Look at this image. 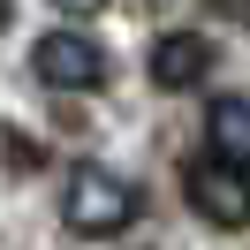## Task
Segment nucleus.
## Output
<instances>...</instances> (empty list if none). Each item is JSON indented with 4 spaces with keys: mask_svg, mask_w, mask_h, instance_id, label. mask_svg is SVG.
<instances>
[{
    "mask_svg": "<svg viewBox=\"0 0 250 250\" xmlns=\"http://www.w3.org/2000/svg\"><path fill=\"white\" fill-rule=\"evenodd\" d=\"M61 220L76 235H91V243H106V235H122L137 220V189L122 174H106V167H76L68 189H61Z\"/></svg>",
    "mask_w": 250,
    "mask_h": 250,
    "instance_id": "nucleus-1",
    "label": "nucleus"
},
{
    "mask_svg": "<svg viewBox=\"0 0 250 250\" xmlns=\"http://www.w3.org/2000/svg\"><path fill=\"white\" fill-rule=\"evenodd\" d=\"M182 197H189V212H197L205 228H220V235L250 228V174L220 167V159H189L182 167Z\"/></svg>",
    "mask_w": 250,
    "mask_h": 250,
    "instance_id": "nucleus-2",
    "label": "nucleus"
},
{
    "mask_svg": "<svg viewBox=\"0 0 250 250\" xmlns=\"http://www.w3.org/2000/svg\"><path fill=\"white\" fill-rule=\"evenodd\" d=\"M31 68H38V83H53V91H91V83H106V53H99L83 31H53V38H38Z\"/></svg>",
    "mask_w": 250,
    "mask_h": 250,
    "instance_id": "nucleus-3",
    "label": "nucleus"
},
{
    "mask_svg": "<svg viewBox=\"0 0 250 250\" xmlns=\"http://www.w3.org/2000/svg\"><path fill=\"white\" fill-rule=\"evenodd\" d=\"M144 68H152L159 91H197V83L212 76V46H205L197 31H167V38L152 46V61H144Z\"/></svg>",
    "mask_w": 250,
    "mask_h": 250,
    "instance_id": "nucleus-4",
    "label": "nucleus"
},
{
    "mask_svg": "<svg viewBox=\"0 0 250 250\" xmlns=\"http://www.w3.org/2000/svg\"><path fill=\"white\" fill-rule=\"evenodd\" d=\"M205 137H212V152H220V167H235V174H250V99H220V106L205 114Z\"/></svg>",
    "mask_w": 250,
    "mask_h": 250,
    "instance_id": "nucleus-5",
    "label": "nucleus"
},
{
    "mask_svg": "<svg viewBox=\"0 0 250 250\" xmlns=\"http://www.w3.org/2000/svg\"><path fill=\"white\" fill-rule=\"evenodd\" d=\"M0 167H8V174H38L46 152H38L31 137H16V129H0Z\"/></svg>",
    "mask_w": 250,
    "mask_h": 250,
    "instance_id": "nucleus-6",
    "label": "nucleus"
},
{
    "mask_svg": "<svg viewBox=\"0 0 250 250\" xmlns=\"http://www.w3.org/2000/svg\"><path fill=\"white\" fill-rule=\"evenodd\" d=\"M212 16H228V23H243V31H250V0H212Z\"/></svg>",
    "mask_w": 250,
    "mask_h": 250,
    "instance_id": "nucleus-7",
    "label": "nucleus"
},
{
    "mask_svg": "<svg viewBox=\"0 0 250 250\" xmlns=\"http://www.w3.org/2000/svg\"><path fill=\"white\" fill-rule=\"evenodd\" d=\"M53 8H61V16H99L106 0H53Z\"/></svg>",
    "mask_w": 250,
    "mask_h": 250,
    "instance_id": "nucleus-8",
    "label": "nucleus"
},
{
    "mask_svg": "<svg viewBox=\"0 0 250 250\" xmlns=\"http://www.w3.org/2000/svg\"><path fill=\"white\" fill-rule=\"evenodd\" d=\"M0 31H8V0H0Z\"/></svg>",
    "mask_w": 250,
    "mask_h": 250,
    "instance_id": "nucleus-9",
    "label": "nucleus"
}]
</instances>
